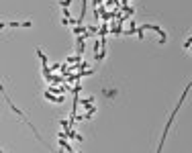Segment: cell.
I'll return each mask as SVG.
<instances>
[{
  "instance_id": "1",
  "label": "cell",
  "mask_w": 192,
  "mask_h": 153,
  "mask_svg": "<svg viewBox=\"0 0 192 153\" xmlns=\"http://www.w3.org/2000/svg\"><path fill=\"white\" fill-rule=\"evenodd\" d=\"M78 102H80L82 106H86V108H88V106H92V102H94V98H84V100H80V98H78Z\"/></svg>"
},
{
  "instance_id": "2",
  "label": "cell",
  "mask_w": 192,
  "mask_h": 153,
  "mask_svg": "<svg viewBox=\"0 0 192 153\" xmlns=\"http://www.w3.org/2000/svg\"><path fill=\"white\" fill-rule=\"evenodd\" d=\"M94 55H96V61H102V59H104V55H106V49L102 47L98 53H94Z\"/></svg>"
},
{
  "instance_id": "3",
  "label": "cell",
  "mask_w": 192,
  "mask_h": 153,
  "mask_svg": "<svg viewBox=\"0 0 192 153\" xmlns=\"http://www.w3.org/2000/svg\"><path fill=\"white\" fill-rule=\"evenodd\" d=\"M37 55H39V59H41V63H43V65H47V57H45V53H43V51H41L39 47H37Z\"/></svg>"
},
{
  "instance_id": "4",
  "label": "cell",
  "mask_w": 192,
  "mask_h": 153,
  "mask_svg": "<svg viewBox=\"0 0 192 153\" xmlns=\"http://www.w3.org/2000/svg\"><path fill=\"white\" fill-rule=\"evenodd\" d=\"M59 145H61V147H65L67 151H74V147H69V143H67V141H63V137H59Z\"/></svg>"
},
{
  "instance_id": "5",
  "label": "cell",
  "mask_w": 192,
  "mask_h": 153,
  "mask_svg": "<svg viewBox=\"0 0 192 153\" xmlns=\"http://www.w3.org/2000/svg\"><path fill=\"white\" fill-rule=\"evenodd\" d=\"M67 63H82V61H80V53L74 55V57H67Z\"/></svg>"
},
{
  "instance_id": "6",
  "label": "cell",
  "mask_w": 192,
  "mask_h": 153,
  "mask_svg": "<svg viewBox=\"0 0 192 153\" xmlns=\"http://www.w3.org/2000/svg\"><path fill=\"white\" fill-rule=\"evenodd\" d=\"M57 4H59L61 8H67V6L71 4V0H57Z\"/></svg>"
},
{
  "instance_id": "7",
  "label": "cell",
  "mask_w": 192,
  "mask_h": 153,
  "mask_svg": "<svg viewBox=\"0 0 192 153\" xmlns=\"http://www.w3.org/2000/svg\"><path fill=\"white\" fill-rule=\"evenodd\" d=\"M33 23H31V20H22V27H25V29H29Z\"/></svg>"
},
{
  "instance_id": "8",
  "label": "cell",
  "mask_w": 192,
  "mask_h": 153,
  "mask_svg": "<svg viewBox=\"0 0 192 153\" xmlns=\"http://www.w3.org/2000/svg\"><path fill=\"white\" fill-rule=\"evenodd\" d=\"M59 123H61V127H63V129H69V123H67V121H59Z\"/></svg>"
}]
</instances>
